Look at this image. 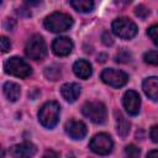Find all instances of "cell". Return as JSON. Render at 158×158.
<instances>
[{"label":"cell","mask_w":158,"mask_h":158,"mask_svg":"<svg viewBox=\"0 0 158 158\" xmlns=\"http://www.w3.org/2000/svg\"><path fill=\"white\" fill-rule=\"evenodd\" d=\"M60 107L56 101H48L38 111V120L42 126L47 128H52L58 123Z\"/></svg>","instance_id":"obj_1"},{"label":"cell","mask_w":158,"mask_h":158,"mask_svg":"<svg viewBox=\"0 0 158 158\" xmlns=\"http://www.w3.org/2000/svg\"><path fill=\"white\" fill-rule=\"evenodd\" d=\"M44 27L51 31V32H64L67 31L72 25H73V20L69 15L63 14V12H53L49 16H47L44 19L43 22Z\"/></svg>","instance_id":"obj_2"},{"label":"cell","mask_w":158,"mask_h":158,"mask_svg":"<svg viewBox=\"0 0 158 158\" xmlns=\"http://www.w3.org/2000/svg\"><path fill=\"white\" fill-rule=\"evenodd\" d=\"M25 53L33 60H42L47 54V46L40 35H33L26 43Z\"/></svg>","instance_id":"obj_3"},{"label":"cell","mask_w":158,"mask_h":158,"mask_svg":"<svg viewBox=\"0 0 158 158\" xmlns=\"http://www.w3.org/2000/svg\"><path fill=\"white\" fill-rule=\"evenodd\" d=\"M136 23L127 17H118L112 22V32L123 40H131L137 35Z\"/></svg>","instance_id":"obj_4"},{"label":"cell","mask_w":158,"mask_h":158,"mask_svg":"<svg viewBox=\"0 0 158 158\" xmlns=\"http://www.w3.org/2000/svg\"><path fill=\"white\" fill-rule=\"evenodd\" d=\"M81 112L85 117H88L94 123H102L106 120L107 111L106 106L99 101H90L85 102L81 107Z\"/></svg>","instance_id":"obj_5"},{"label":"cell","mask_w":158,"mask_h":158,"mask_svg":"<svg viewBox=\"0 0 158 158\" xmlns=\"http://www.w3.org/2000/svg\"><path fill=\"white\" fill-rule=\"evenodd\" d=\"M4 68H5V72L7 74L21 78V79H25V78L30 77L31 73H32L31 67L23 59L19 58V57H11L10 59H7L5 62Z\"/></svg>","instance_id":"obj_6"},{"label":"cell","mask_w":158,"mask_h":158,"mask_svg":"<svg viewBox=\"0 0 158 158\" xmlns=\"http://www.w3.org/2000/svg\"><path fill=\"white\" fill-rule=\"evenodd\" d=\"M89 147L94 153L100 154V156H106L112 151L114 142H112V139L109 135L99 133V135H95L91 138V141L89 143Z\"/></svg>","instance_id":"obj_7"},{"label":"cell","mask_w":158,"mask_h":158,"mask_svg":"<svg viewBox=\"0 0 158 158\" xmlns=\"http://www.w3.org/2000/svg\"><path fill=\"white\" fill-rule=\"evenodd\" d=\"M101 80L110 85V86H114V88H120V86H123L127 80H128V77L125 72L122 70H118V69H114V68H106L101 72Z\"/></svg>","instance_id":"obj_8"},{"label":"cell","mask_w":158,"mask_h":158,"mask_svg":"<svg viewBox=\"0 0 158 158\" xmlns=\"http://www.w3.org/2000/svg\"><path fill=\"white\" fill-rule=\"evenodd\" d=\"M122 104L126 109V111L135 116L139 112V106H141V98L139 95L133 91V90H127L125 94H123V98H122Z\"/></svg>","instance_id":"obj_9"},{"label":"cell","mask_w":158,"mask_h":158,"mask_svg":"<svg viewBox=\"0 0 158 158\" xmlns=\"http://www.w3.org/2000/svg\"><path fill=\"white\" fill-rule=\"evenodd\" d=\"M65 132L69 135V137H72L73 139H83L86 136L88 128L86 125L83 121H78V120H70L69 122H67L65 125Z\"/></svg>","instance_id":"obj_10"},{"label":"cell","mask_w":158,"mask_h":158,"mask_svg":"<svg viewBox=\"0 0 158 158\" xmlns=\"http://www.w3.org/2000/svg\"><path fill=\"white\" fill-rule=\"evenodd\" d=\"M73 49V42L68 37H57L52 43V51L56 56L65 57Z\"/></svg>","instance_id":"obj_11"},{"label":"cell","mask_w":158,"mask_h":158,"mask_svg":"<svg viewBox=\"0 0 158 158\" xmlns=\"http://www.w3.org/2000/svg\"><path fill=\"white\" fill-rule=\"evenodd\" d=\"M60 93H62V96L67 101L74 102L80 95V86L77 83H65L62 85Z\"/></svg>","instance_id":"obj_12"},{"label":"cell","mask_w":158,"mask_h":158,"mask_svg":"<svg viewBox=\"0 0 158 158\" xmlns=\"http://www.w3.org/2000/svg\"><path fill=\"white\" fill-rule=\"evenodd\" d=\"M36 153V146L30 142H23L16 144L11 148V154L14 157H32Z\"/></svg>","instance_id":"obj_13"},{"label":"cell","mask_w":158,"mask_h":158,"mask_svg":"<svg viewBox=\"0 0 158 158\" xmlns=\"http://www.w3.org/2000/svg\"><path fill=\"white\" fill-rule=\"evenodd\" d=\"M142 88H143L144 94L149 99H152L154 101L158 100V78L157 77H151V78L144 79Z\"/></svg>","instance_id":"obj_14"},{"label":"cell","mask_w":158,"mask_h":158,"mask_svg":"<svg viewBox=\"0 0 158 158\" xmlns=\"http://www.w3.org/2000/svg\"><path fill=\"white\" fill-rule=\"evenodd\" d=\"M73 72L74 74L80 78V79H88L91 73H93V69H91V64L85 60V59H79L74 63L73 65Z\"/></svg>","instance_id":"obj_15"},{"label":"cell","mask_w":158,"mask_h":158,"mask_svg":"<svg viewBox=\"0 0 158 158\" xmlns=\"http://www.w3.org/2000/svg\"><path fill=\"white\" fill-rule=\"evenodd\" d=\"M2 90H4V95L6 96L9 101H16L21 95L20 85L12 81H6L2 86Z\"/></svg>","instance_id":"obj_16"},{"label":"cell","mask_w":158,"mask_h":158,"mask_svg":"<svg viewBox=\"0 0 158 158\" xmlns=\"http://www.w3.org/2000/svg\"><path fill=\"white\" fill-rule=\"evenodd\" d=\"M70 5L79 12H89L94 9L93 0H70Z\"/></svg>","instance_id":"obj_17"},{"label":"cell","mask_w":158,"mask_h":158,"mask_svg":"<svg viewBox=\"0 0 158 158\" xmlns=\"http://www.w3.org/2000/svg\"><path fill=\"white\" fill-rule=\"evenodd\" d=\"M116 125H117V133L121 136V137H126L130 132V127H131V123L118 112L117 115V118H116Z\"/></svg>","instance_id":"obj_18"},{"label":"cell","mask_w":158,"mask_h":158,"mask_svg":"<svg viewBox=\"0 0 158 158\" xmlns=\"http://www.w3.org/2000/svg\"><path fill=\"white\" fill-rule=\"evenodd\" d=\"M143 59L146 63H148L151 65H158V51H149V52L144 53Z\"/></svg>","instance_id":"obj_19"},{"label":"cell","mask_w":158,"mask_h":158,"mask_svg":"<svg viewBox=\"0 0 158 158\" xmlns=\"http://www.w3.org/2000/svg\"><path fill=\"white\" fill-rule=\"evenodd\" d=\"M44 75L49 80H57L60 77V70L58 68H56V67H48L44 70Z\"/></svg>","instance_id":"obj_20"},{"label":"cell","mask_w":158,"mask_h":158,"mask_svg":"<svg viewBox=\"0 0 158 158\" xmlns=\"http://www.w3.org/2000/svg\"><path fill=\"white\" fill-rule=\"evenodd\" d=\"M147 33H148L149 38L153 41V43L158 46V23L151 26V27L147 30Z\"/></svg>","instance_id":"obj_21"},{"label":"cell","mask_w":158,"mask_h":158,"mask_svg":"<svg viewBox=\"0 0 158 158\" xmlns=\"http://www.w3.org/2000/svg\"><path fill=\"white\" fill-rule=\"evenodd\" d=\"M130 60H131V54L125 49L120 51L117 53V56H116V62L117 63H127Z\"/></svg>","instance_id":"obj_22"},{"label":"cell","mask_w":158,"mask_h":158,"mask_svg":"<svg viewBox=\"0 0 158 158\" xmlns=\"http://www.w3.org/2000/svg\"><path fill=\"white\" fill-rule=\"evenodd\" d=\"M125 153H126V156L135 158V157H138V156H139L141 151H139L138 147H136V146H133V144H128V146H126V148H125Z\"/></svg>","instance_id":"obj_23"},{"label":"cell","mask_w":158,"mask_h":158,"mask_svg":"<svg viewBox=\"0 0 158 158\" xmlns=\"http://www.w3.org/2000/svg\"><path fill=\"white\" fill-rule=\"evenodd\" d=\"M135 14H136V16H138L139 19H146L148 15H149V10L144 6V5H138V6H136V9H135Z\"/></svg>","instance_id":"obj_24"},{"label":"cell","mask_w":158,"mask_h":158,"mask_svg":"<svg viewBox=\"0 0 158 158\" xmlns=\"http://www.w3.org/2000/svg\"><path fill=\"white\" fill-rule=\"evenodd\" d=\"M0 46H1V52H2V53H5V52H7V51L10 49V47H11V43H10V40H9L7 37H5V36H2V37L0 38Z\"/></svg>","instance_id":"obj_25"},{"label":"cell","mask_w":158,"mask_h":158,"mask_svg":"<svg viewBox=\"0 0 158 158\" xmlns=\"http://www.w3.org/2000/svg\"><path fill=\"white\" fill-rule=\"evenodd\" d=\"M149 136L152 138V141L154 143H158V125L157 126H153L151 128V132H149Z\"/></svg>","instance_id":"obj_26"},{"label":"cell","mask_w":158,"mask_h":158,"mask_svg":"<svg viewBox=\"0 0 158 158\" xmlns=\"http://www.w3.org/2000/svg\"><path fill=\"white\" fill-rule=\"evenodd\" d=\"M102 42L106 46H111L114 43V40H112V37H111V35L109 32H104V35H102Z\"/></svg>","instance_id":"obj_27"},{"label":"cell","mask_w":158,"mask_h":158,"mask_svg":"<svg viewBox=\"0 0 158 158\" xmlns=\"http://www.w3.org/2000/svg\"><path fill=\"white\" fill-rule=\"evenodd\" d=\"M42 0H25V2L26 4H28V5H37L38 2H41Z\"/></svg>","instance_id":"obj_28"},{"label":"cell","mask_w":158,"mask_h":158,"mask_svg":"<svg viewBox=\"0 0 158 158\" xmlns=\"http://www.w3.org/2000/svg\"><path fill=\"white\" fill-rule=\"evenodd\" d=\"M106 58H107V56H106L105 53L99 54V57H98V62H105V60H106Z\"/></svg>","instance_id":"obj_29"},{"label":"cell","mask_w":158,"mask_h":158,"mask_svg":"<svg viewBox=\"0 0 158 158\" xmlns=\"http://www.w3.org/2000/svg\"><path fill=\"white\" fill-rule=\"evenodd\" d=\"M148 157H158V151H151L147 153Z\"/></svg>","instance_id":"obj_30"},{"label":"cell","mask_w":158,"mask_h":158,"mask_svg":"<svg viewBox=\"0 0 158 158\" xmlns=\"http://www.w3.org/2000/svg\"><path fill=\"white\" fill-rule=\"evenodd\" d=\"M122 1H123V2H126V4H127V2H131V1H132V0H122Z\"/></svg>","instance_id":"obj_31"}]
</instances>
